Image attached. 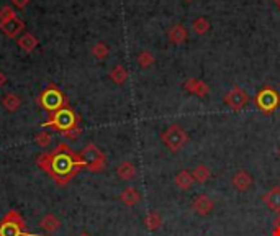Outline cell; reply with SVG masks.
Wrapping results in <instances>:
<instances>
[{
  "label": "cell",
  "mask_w": 280,
  "mask_h": 236,
  "mask_svg": "<svg viewBox=\"0 0 280 236\" xmlns=\"http://www.w3.org/2000/svg\"><path fill=\"white\" fill-rule=\"evenodd\" d=\"M194 30H195L197 35L207 33V30H208V22L205 20V18H197V20L194 22Z\"/></svg>",
  "instance_id": "26"
},
{
  "label": "cell",
  "mask_w": 280,
  "mask_h": 236,
  "mask_svg": "<svg viewBox=\"0 0 280 236\" xmlns=\"http://www.w3.org/2000/svg\"><path fill=\"white\" fill-rule=\"evenodd\" d=\"M264 202L273 212L280 213V187H273L272 190H269L264 195Z\"/></svg>",
  "instance_id": "14"
},
{
  "label": "cell",
  "mask_w": 280,
  "mask_h": 236,
  "mask_svg": "<svg viewBox=\"0 0 280 236\" xmlns=\"http://www.w3.org/2000/svg\"><path fill=\"white\" fill-rule=\"evenodd\" d=\"M82 167L89 169L90 172H102L107 166V158L98 150L95 145H87L82 151L79 153Z\"/></svg>",
  "instance_id": "3"
},
{
  "label": "cell",
  "mask_w": 280,
  "mask_h": 236,
  "mask_svg": "<svg viewBox=\"0 0 280 236\" xmlns=\"http://www.w3.org/2000/svg\"><path fill=\"white\" fill-rule=\"evenodd\" d=\"M120 200L126 205V207H134V205L141 200V192L138 189H134V187H126V189L121 190Z\"/></svg>",
  "instance_id": "11"
},
{
  "label": "cell",
  "mask_w": 280,
  "mask_h": 236,
  "mask_svg": "<svg viewBox=\"0 0 280 236\" xmlns=\"http://www.w3.org/2000/svg\"><path fill=\"white\" fill-rule=\"evenodd\" d=\"M92 53H93V56H95V58L103 59V58H107V54H108V48L105 46L103 43H98V45L93 46Z\"/></svg>",
  "instance_id": "27"
},
{
  "label": "cell",
  "mask_w": 280,
  "mask_h": 236,
  "mask_svg": "<svg viewBox=\"0 0 280 236\" xmlns=\"http://www.w3.org/2000/svg\"><path fill=\"white\" fill-rule=\"evenodd\" d=\"M184 87H185V90H189V92H192V94L200 95V97H205V95L208 94V87H207V84L202 82V80H197V79L187 80Z\"/></svg>",
  "instance_id": "15"
},
{
  "label": "cell",
  "mask_w": 280,
  "mask_h": 236,
  "mask_svg": "<svg viewBox=\"0 0 280 236\" xmlns=\"http://www.w3.org/2000/svg\"><path fill=\"white\" fill-rule=\"evenodd\" d=\"M79 135H80V128H79V127H74V128L67 130V132L62 133V136H66V138H69V140H76V138H79Z\"/></svg>",
  "instance_id": "29"
},
{
  "label": "cell",
  "mask_w": 280,
  "mask_h": 236,
  "mask_svg": "<svg viewBox=\"0 0 280 236\" xmlns=\"http://www.w3.org/2000/svg\"><path fill=\"white\" fill-rule=\"evenodd\" d=\"M2 105L5 108H7L9 111H17L18 108H20V105H22V100H20V97H18L17 94H5L4 98H2Z\"/></svg>",
  "instance_id": "17"
},
{
  "label": "cell",
  "mask_w": 280,
  "mask_h": 236,
  "mask_svg": "<svg viewBox=\"0 0 280 236\" xmlns=\"http://www.w3.org/2000/svg\"><path fill=\"white\" fill-rule=\"evenodd\" d=\"M195 179L192 176V172L189 171H180L177 176H176V185L180 189V190H189L192 185H194Z\"/></svg>",
  "instance_id": "16"
},
{
  "label": "cell",
  "mask_w": 280,
  "mask_h": 236,
  "mask_svg": "<svg viewBox=\"0 0 280 236\" xmlns=\"http://www.w3.org/2000/svg\"><path fill=\"white\" fill-rule=\"evenodd\" d=\"M79 236H92V234H89V233H80Z\"/></svg>",
  "instance_id": "34"
},
{
  "label": "cell",
  "mask_w": 280,
  "mask_h": 236,
  "mask_svg": "<svg viewBox=\"0 0 280 236\" xmlns=\"http://www.w3.org/2000/svg\"><path fill=\"white\" fill-rule=\"evenodd\" d=\"M40 103L43 108H46L48 111H59L62 108H66V97L62 95V92L58 90L56 87H51V89H46L43 94L40 95Z\"/></svg>",
  "instance_id": "6"
},
{
  "label": "cell",
  "mask_w": 280,
  "mask_h": 236,
  "mask_svg": "<svg viewBox=\"0 0 280 236\" xmlns=\"http://www.w3.org/2000/svg\"><path fill=\"white\" fill-rule=\"evenodd\" d=\"M257 105L262 111H272L278 105V95L272 89H265L257 95Z\"/></svg>",
  "instance_id": "8"
},
{
  "label": "cell",
  "mask_w": 280,
  "mask_h": 236,
  "mask_svg": "<svg viewBox=\"0 0 280 236\" xmlns=\"http://www.w3.org/2000/svg\"><path fill=\"white\" fill-rule=\"evenodd\" d=\"M231 184L238 192H246L252 185V177L249 176V172H246V171H238L233 176Z\"/></svg>",
  "instance_id": "10"
},
{
  "label": "cell",
  "mask_w": 280,
  "mask_h": 236,
  "mask_svg": "<svg viewBox=\"0 0 280 236\" xmlns=\"http://www.w3.org/2000/svg\"><path fill=\"white\" fill-rule=\"evenodd\" d=\"M77 122H79V118L76 116V113H74L71 108L66 107L59 111H56L51 120H48L45 123V127H53L56 130H59L61 133H64L67 130L77 127Z\"/></svg>",
  "instance_id": "5"
},
{
  "label": "cell",
  "mask_w": 280,
  "mask_h": 236,
  "mask_svg": "<svg viewBox=\"0 0 280 236\" xmlns=\"http://www.w3.org/2000/svg\"><path fill=\"white\" fill-rule=\"evenodd\" d=\"M153 61H154L153 54L148 53V51H141L139 56H138V64H139L141 67H149V66L153 64Z\"/></svg>",
  "instance_id": "25"
},
{
  "label": "cell",
  "mask_w": 280,
  "mask_h": 236,
  "mask_svg": "<svg viewBox=\"0 0 280 236\" xmlns=\"http://www.w3.org/2000/svg\"><path fill=\"white\" fill-rule=\"evenodd\" d=\"M249 100V97L246 94L244 89H239V87H234L225 95V103L231 110H241L242 107H246V103Z\"/></svg>",
  "instance_id": "7"
},
{
  "label": "cell",
  "mask_w": 280,
  "mask_h": 236,
  "mask_svg": "<svg viewBox=\"0 0 280 236\" xmlns=\"http://www.w3.org/2000/svg\"><path fill=\"white\" fill-rule=\"evenodd\" d=\"M4 25H5V27H2L4 32L7 33L9 36H15V35L22 30V27H23V23H22L20 20H17V18H12L10 22L4 23Z\"/></svg>",
  "instance_id": "22"
},
{
  "label": "cell",
  "mask_w": 280,
  "mask_h": 236,
  "mask_svg": "<svg viewBox=\"0 0 280 236\" xmlns=\"http://www.w3.org/2000/svg\"><path fill=\"white\" fill-rule=\"evenodd\" d=\"M14 4L18 5V7H25L28 4V0H14Z\"/></svg>",
  "instance_id": "30"
},
{
  "label": "cell",
  "mask_w": 280,
  "mask_h": 236,
  "mask_svg": "<svg viewBox=\"0 0 280 236\" xmlns=\"http://www.w3.org/2000/svg\"><path fill=\"white\" fill-rule=\"evenodd\" d=\"M0 236H36L27 233V225L17 210H9L0 220Z\"/></svg>",
  "instance_id": "2"
},
{
  "label": "cell",
  "mask_w": 280,
  "mask_h": 236,
  "mask_svg": "<svg viewBox=\"0 0 280 236\" xmlns=\"http://www.w3.org/2000/svg\"><path fill=\"white\" fill-rule=\"evenodd\" d=\"M110 77H111V80H113L115 84L121 85V84L126 82V79H128V72H126V69H124L123 66L118 64V66L113 67V71L110 72Z\"/></svg>",
  "instance_id": "21"
},
{
  "label": "cell",
  "mask_w": 280,
  "mask_h": 236,
  "mask_svg": "<svg viewBox=\"0 0 280 236\" xmlns=\"http://www.w3.org/2000/svg\"><path fill=\"white\" fill-rule=\"evenodd\" d=\"M51 140H53L51 135H49L48 132H41V133H38L35 136V143L41 148H46V146L51 145Z\"/></svg>",
  "instance_id": "24"
},
{
  "label": "cell",
  "mask_w": 280,
  "mask_h": 236,
  "mask_svg": "<svg viewBox=\"0 0 280 236\" xmlns=\"http://www.w3.org/2000/svg\"><path fill=\"white\" fill-rule=\"evenodd\" d=\"M161 140L166 145V148L172 153H179L182 148L187 145V133L182 127L179 125H171L169 128H166L163 133H161Z\"/></svg>",
  "instance_id": "4"
},
{
  "label": "cell",
  "mask_w": 280,
  "mask_h": 236,
  "mask_svg": "<svg viewBox=\"0 0 280 236\" xmlns=\"http://www.w3.org/2000/svg\"><path fill=\"white\" fill-rule=\"evenodd\" d=\"M215 207V203L213 200L207 195V194H202V195H197V198L194 202H192V210L197 213V215H200V216H207L211 213V210H213Z\"/></svg>",
  "instance_id": "9"
},
{
  "label": "cell",
  "mask_w": 280,
  "mask_h": 236,
  "mask_svg": "<svg viewBox=\"0 0 280 236\" xmlns=\"http://www.w3.org/2000/svg\"><path fill=\"white\" fill-rule=\"evenodd\" d=\"M12 18H15V17H14V12H12V9L5 7L2 12H0V20H2V23H7V22H10Z\"/></svg>",
  "instance_id": "28"
},
{
  "label": "cell",
  "mask_w": 280,
  "mask_h": 236,
  "mask_svg": "<svg viewBox=\"0 0 280 236\" xmlns=\"http://www.w3.org/2000/svg\"><path fill=\"white\" fill-rule=\"evenodd\" d=\"M145 225L148 229L154 231V229H158L161 225H163V216L159 215V212H149L145 218Z\"/></svg>",
  "instance_id": "18"
},
{
  "label": "cell",
  "mask_w": 280,
  "mask_h": 236,
  "mask_svg": "<svg viewBox=\"0 0 280 236\" xmlns=\"http://www.w3.org/2000/svg\"><path fill=\"white\" fill-rule=\"evenodd\" d=\"M116 176L121 179V181H133L136 177V167L129 161H123V163L116 167Z\"/></svg>",
  "instance_id": "13"
},
{
  "label": "cell",
  "mask_w": 280,
  "mask_h": 236,
  "mask_svg": "<svg viewBox=\"0 0 280 236\" xmlns=\"http://www.w3.org/2000/svg\"><path fill=\"white\" fill-rule=\"evenodd\" d=\"M5 80H7V79H5V76H4V74L0 72V87H2V85L5 84Z\"/></svg>",
  "instance_id": "32"
},
{
  "label": "cell",
  "mask_w": 280,
  "mask_h": 236,
  "mask_svg": "<svg viewBox=\"0 0 280 236\" xmlns=\"http://www.w3.org/2000/svg\"><path fill=\"white\" fill-rule=\"evenodd\" d=\"M273 2H275V4L278 5V7H280V0H273Z\"/></svg>",
  "instance_id": "35"
},
{
  "label": "cell",
  "mask_w": 280,
  "mask_h": 236,
  "mask_svg": "<svg viewBox=\"0 0 280 236\" xmlns=\"http://www.w3.org/2000/svg\"><path fill=\"white\" fill-rule=\"evenodd\" d=\"M192 176H194V179L197 182H200V184H205L210 179V176H211V172H210V169L205 164H198L194 171H192Z\"/></svg>",
  "instance_id": "19"
},
{
  "label": "cell",
  "mask_w": 280,
  "mask_h": 236,
  "mask_svg": "<svg viewBox=\"0 0 280 236\" xmlns=\"http://www.w3.org/2000/svg\"><path fill=\"white\" fill-rule=\"evenodd\" d=\"M36 164H38L43 171L54 182L62 187L67 185L74 177L77 176L80 169H84L82 163H80L79 154H76L67 145L61 143L54 148L51 153H43L36 158Z\"/></svg>",
  "instance_id": "1"
},
{
  "label": "cell",
  "mask_w": 280,
  "mask_h": 236,
  "mask_svg": "<svg viewBox=\"0 0 280 236\" xmlns=\"http://www.w3.org/2000/svg\"><path fill=\"white\" fill-rule=\"evenodd\" d=\"M40 226L45 229V231L48 233V234H53V233H56L58 231V229L61 228V221H59V218L56 215H53V213H48V215H45L41 218V221H40Z\"/></svg>",
  "instance_id": "12"
},
{
  "label": "cell",
  "mask_w": 280,
  "mask_h": 236,
  "mask_svg": "<svg viewBox=\"0 0 280 236\" xmlns=\"http://www.w3.org/2000/svg\"><path fill=\"white\" fill-rule=\"evenodd\" d=\"M272 236H280V228L278 226H275L272 229Z\"/></svg>",
  "instance_id": "31"
},
{
  "label": "cell",
  "mask_w": 280,
  "mask_h": 236,
  "mask_svg": "<svg viewBox=\"0 0 280 236\" xmlns=\"http://www.w3.org/2000/svg\"><path fill=\"white\" fill-rule=\"evenodd\" d=\"M275 226H278V228H280V213H278V216L275 218Z\"/></svg>",
  "instance_id": "33"
},
{
  "label": "cell",
  "mask_w": 280,
  "mask_h": 236,
  "mask_svg": "<svg viewBox=\"0 0 280 236\" xmlns=\"http://www.w3.org/2000/svg\"><path fill=\"white\" fill-rule=\"evenodd\" d=\"M18 45H20L25 51H33V48L38 45V40L35 38L33 35H23L20 40H18Z\"/></svg>",
  "instance_id": "23"
},
{
  "label": "cell",
  "mask_w": 280,
  "mask_h": 236,
  "mask_svg": "<svg viewBox=\"0 0 280 236\" xmlns=\"http://www.w3.org/2000/svg\"><path fill=\"white\" fill-rule=\"evenodd\" d=\"M187 38V32H185V28L182 27V25H176V27H172L169 30V40L172 43H184Z\"/></svg>",
  "instance_id": "20"
}]
</instances>
